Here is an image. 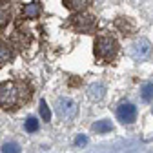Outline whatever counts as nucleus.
Listing matches in <instances>:
<instances>
[{"label":"nucleus","mask_w":153,"mask_h":153,"mask_svg":"<svg viewBox=\"0 0 153 153\" xmlns=\"http://www.w3.org/2000/svg\"><path fill=\"white\" fill-rule=\"evenodd\" d=\"M117 49H119L117 42H115V38L109 36V35H100L97 38V42H95V55L104 62L113 60L115 55H117Z\"/></svg>","instance_id":"1"},{"label":"nucleus","mask_w":153,"mask_h":153,"mask_svg":"<svg viewBox=\"0 0 153 153\" xmlns=\"http://www.w3.org/2000/svg\"><path fill=\"white\" fill-rule=\"evenodd\" d=\"M20 102V91L15 82H2L0 84V108L2 109H9L15 108Z\"/></svg>","instance_id":"2"},{"label":"nucleus","mask_w":153,"mask_h":153,"mask_svg":"<svg viewBox=\"0 0 153 153\" xmlns=\"http://www.w3.org/2000/svg\"><path fill=\"white\" fill-rule=\"evenodd\" d=\"M55 111H56V115H59L62 120H71L75 115H76V111H79V108H76V102H75L73 99L62 97V99L56 100Z\"/></svg>","instance_id":"3"},{"label":"nucleus","mask_w":153,"mask_h":153,"mask_svg":"<svg viewBox=\"0 0 153 153\" xmlns=\"http://www.w3.org/2000/svg\"><path fill=\"white\" fill-rule=\"evenodd\" d=\"M149 55H151V44H149L148 38H139V40L131 46V56L137 62L146 60Z\"/></svg>","instance_id":"4"},{"label":"nucleus","mask_w":153,"mask_h":153,"mask_svg":"<svg viewBox=\"0 0 153 153\" xmlns=\"http://www.w3.org/2000/svg\"><path fill=\"white\" fill-rule=\"evenodd\" d=\"M117 117H119V120H120L122 124H131V122H135V119H137V108L133 106V104H129V102H124V104H120L119 109H117Z\"/></svg>","instance_id":"5"},{"label":"nucleus","mask_w":153,"mask_h":153,"mask_svg":"<svg viewBox=\"0 0 153 153\" xmlns=\"http://www.w3.org/2000/svg\"><path fill=\"white\" fill-rule=\"evenodd\" d=\"M71 26L79 31H91L95 26V18L91 15H75L71 18Z\"/></svg>","instance_id":"6"},{"label":"nucleus","mask_w":153,"mask_h":153,"mask_svg":"<svg viewBox=\"0 0 153 153\" xmlns=\"http://www.w3.org/2000/svg\"><path fill=\"white\" fill-rule=\"evenodd\" d=\"M104 93H106V88L100 82H95V84H91L88 88V97L91 100H102L104 99Z\"/></svg>","instance_id":"7"},{"label":"nucleus","mask_w":153,"mask_h":153,"mask_svg":"<svg viewBox=\"0 0 153 153\" xmlns=\"http://www.w3.org/2000/svg\"><path fill=\"white\" fill-rule=\"evenodd\" d=\"M11 59H13V49H11V46H7L6 42H0V68H2L4 64H7Z\"/></svg>","instance_id":"8"},{"label":"nucleus","mask_w":153,"mask_h":153,"mask_svg":"<svg viewBox=\"0 0 153 153\" xmlns=\"http://www.w3.org/2000/svg\"><path fill=\"white\" fill-rule=\"evenodd\" d=\"M22 15L26 18H36L40 15V4L38 2H31V4H26L24 9H22Z\"/></svg>","instance_id":"9"},{"label":"nucleus","mask_w":153,"mask_h":153,"mask_svg":"<svg viewBox=\"0 0 153 153\" xmlns=\"http://www.w3.org/2000/svg\"><path fill=\"white\" fill-rule=\"evenodd\" d=\"M140 93H142V100L144 102H151L153 100V82H146L142 86Z\"/></svg>","instance_id":"10"},{"label":"nucleus","mask_w":153,"mask_h":153,"mask_svg":"<svg viewBox=\"0 0 153 153\" xmlns=\"http://www.w3.org/2000/svg\"><path fill=\"white\" fill-rule=\"evenodd\" d=\"M111 128H113V126H111L109 120H99L97 124H93L91 129H93L95 133H108V131H111Z\"/></svg>","instance_id":"11"},{"label":"nucleus","mask_w":153,"mask_h":153,"mask_svg":"<svg viewBox=\"0 0 153 153\" xmlns=\"http://www.w3.org/2000/svg\"><path fill=\"white\" fill-rule=\"evenodd\" d=\"M89 2L86 0H64V6L69 7V9H84Z\"/></svg>","instance_id":"12"},{"label":"nucleus","mask_w":153,"mask_h":153,"mask_svg":"<svg viewBox=\"0 0 153 153\" xmlns=\"http://www.w3.org/2000/svg\"><path fill=\"white\" fill-rule=\"evenodd\" d=\"M24 128L27 133H35V131H38V120L35 117H27V120L24 122Z\"/></svg>","instance_id":"13"},{"label":"nucleus","mask_w":153,"mask_h":153,"mask_svg":"<svg viewBox=\"0 0 153 153\" xmlns=\"http://www.w3.org/2000/svg\"><path fill=\"white\" fill-rule=\"evenodd\" d=\"M20 146H18L16 142H6L2 146V153H20Z\"/></svg>","instance_id":"14"},{"label":"nucleus","mask_w":153,"mask_h":153,"mask_svg":"<svg viewBox=\"0 0 153 153\" xmlns=\"http://www.w3.org/2000/svg\"><path fill=\"white\" fill-rule=\"evenodd\" d=\"M40 115H42V119H44L46 122H49V120H51V111H49V108H48L46 100H40Z\"/></svg>","instance_id":"15"},{"label":"nucleus","mask_w":153,"mask_h":153,"mask_svg":"<svg viewBox=\"0 0 153 153\" xmlns=\"http://www.w3.org/2000/svg\"><path fill=\"white\" fill-rule=\"evenodd\" d=\"M7 20H9V13H7L6 9L0 7V29H2V27L7 24Z\"/></svg>","instance_id":"16"},{"label":"nucleus","mask_w":153,"mask_h":153,"mask_svg":"<svg viewBox=\"0 0 153 153\" xmlns=\"http://www.w3.org/2000/svg\"><path fill=\"white\" fill-rule=\"evenodd\" d=\"M86 144H88V137L86 135H76L75 137V146L80 148V146H86Z\"/></svg>","instance_id":"17"},{"label":"nucleus","mask_w":153,"mask_h":153,"mask_svg":"<svg viewBox=\"0 0 153 153\" xmlns=\"http://www.w3.org/2000/svg\"><path fill=\"white\" fill-rule=\"evenodd\" d=\"M151 111H153V108H151Z\"/></svg>","instance_id":"18"}]
</instances>
